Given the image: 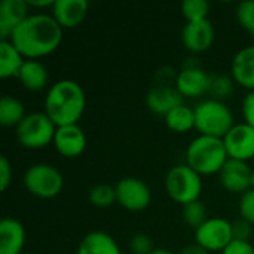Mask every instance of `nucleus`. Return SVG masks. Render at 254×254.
<instances>
[{"label":"nucleus","mask_w":254,"mask_h":254,"mask_svg":"<svg viewBox=\"0 0 254 254\" xmlns=\"http://www.w3.org/2000/svg\"><path fill=\"white\" fill-rule=\"evenodd\" d=\"M231 76L249 92L254 91V45L241 48L232 58Z\"/></svg>","instance_id":"19"},{"label":"nucleus","mask_w":254,"mask_h":254,"mask_svg":"<svg viewBox=\"0 0 254 254\" xmlns=\"http://www.w3.org/2000/svg\"><path fill=\"white\" fill-rule=\"evenodd\" d=\"M241 110H243L244 122L254 128V91H250L246 94V97L243 98Z\"/></svg>","instance_id":"34"},{"label":"nucleus","mask_w":254,"mask_h":254,"mask_svg":"<svg viewBox=\"0 0 254 254\" xmlns=\"http://www.w3.org/2000/svg\"><path fill=\"white\" fill-rule=\"evenodd\" d=\"M150 254H174L171 250H167V249H155Z\"/></svg>","instance_id":"38"},{"label":"nucleus","mask_w":254,"mask_h":254,"mask_svg":"<svg viewBox=\"0 0 254 254\" xmlns=\"http://www.w3.org/2000/svg\"><path fill=\"white\" fill-rule=\"evenodd\" d=\"M202 176L188 164H180L168 170L165 176V190L168 196L182 207L198 201L202 193Z\"/></svg>","instance_id":"5"},{"label":"nucleus","mask_w":254,"mask_h":254,"mask_svg":"<svg viewBox=\"0 0 254 254\" xmlns=\"http://www.w3.org/2000/svg\"><path fill=\"white\" fill-rule=\"evenodd\" d=\"M164 119L171 131L177 134H186L195 128V109L183 103L173 109Z\"/></svg>","instance_id":"23"},{"label":"nucleus","mask_w":254,"mask_h":254,"mask_svg":"<svg viewBox=\"0 0 254 254\" xmlns=\"http://www.w3.org/2000/svg\"><path fill=\"white\" fill-rule=\"evenodd\" d=\"M211 83V74H208L202 67H185L177 73L174 86L183 97L199 98L208 94Z\"/></svg>","instance_id":"13"},{"label":"nucleus","mask_w":254,"mask_h":254,"mask_svg":"<svg viewBox=\"0 0 254 254\" xmlns=\"http://www.w3.org/2000/svg\"><path fill=\"white\" fill-rule=\"evenodd\" d=\"M253 234V225L244 219H237L232 222V235L235 241H250Z\"/></svg>","instance_id":"32"},{"label":"nucleus","mask_w":254,"mask_h":254,"mask_svg":"<svg viewBox=\"0 0 254 254\" xmlns=\"http://www.w3.org/2000/svg\"><path fill=\"white\" fill-rule=\"evenodd\" d=\"M229 159L249 162L254 158V128L246 122L235 124L223 138Z\"/></svg>","instance_id":"10"},{"label":"nucleus","mask_w":254,"mask_h":254,"mask_svg":"<svg viewBox=\"0 0 254 254\" xmlns=\"http://www.w3.org/2000/svg\"><path fill=\"white\" fill-rule=\"evenodd\" d=\"M64 179L58 168L51 164L39 162L27 168L24 174L25 189L36 198L52 199L63 190Z\"/></svg>","instance_id":"7"},{"label":"nucleus","mask_w":254,"mask_h":254,"mask_svg":"<svg viewBox=\"0 0 254 254\" xmlns=\"http://www.w3.org/2000/svg\"><path fill=\"white\" fill-rule=\"evenodd\" d=\"M228 159L222 138L198 135L186 149V164L201 176L219 174Z\"/></svg>","instance_id":"3"},{"label":"nucleus","mask_w":254,"mask_h":254,"mask_svg":"<svg viewBox=\"0 0 254 254\" xmlns=\"http://www.w3.org/2000/svg\"><path fill=\"white\" fill-rule=\"evenodd\" d=\"M25 60H39L57 51L63 40V28L52 15L31 13L9 39Z\"/></svg>","instance_id":"1"},{"label":"nucleus","mask_w":254,"mask_h":254,"mask_svg":"<svg viewBox=\"0 0 254 254\" xmlns=\"http://www.w3.org/2000/svg\"><path fill=\"white\" fill-rule=\"evenodd\" d=\"M25 228L12 217L0 222V254H24L25 247Z\"/></svg>","instance_id":"18"},{"label":"nucleus","mask_w":254,"mask_h":254,"mask_svg":"<svg viewBox=\"0 0 254 254\" xmlns=\"http://www.w3.org/2000/svg\"><path fill=\"white\" fill-rule=\"evenodd\" d=\"M16 79L25 89L31 92H40L48 86L49 73L39 60H25Z\"/></svg>","instance_id":"21"},{"label":"nucleus","mask_w":254,"mask_h":254,"mask_svg":"<svg viewBox=\"0 0 254 254\" xmlns=\"http://www.w3.org/2000/svg\"><path fill=\"white\" fill-rule=\"evenodd\" d=\"M220 254H254V247L250 241H232Z\"/></svg>","instance_id":"35"},{"label":"nucleus","mask_w":254,"mask_h":254,"mask_svg":"<svg viewBox=\"0 0 254 254\" xmlns=\"http://www.w3.org/2000/svg\"><path fill=\"white\" fill-rule=\"evenodd\" d=\"M180 9L186 22H196L208 19L210 3L207 0H185Z\"/></svg>","instance_id":"27"},{"label":"nucleus","mask_w":254,"mask_h":254,"mask_svg":"<svg viewBox=\"0 0 254 254\" xmlns=\"http://www.w3.org/2000/svg\"><path fill=\"white\" fill-rule=\"evenodd\" d=\"M76 254H124L115 238L103 231L86 234L79 243Z\"/></svg>","instance_id":"20"},{"label":"nucleus","mask_w":254,"mask_h":254,"mask_svg":"<svg viewBox=\"0 0 254 254\" xmlns=\"http://www.w3.org/2000/svg\"><path fill=\"white\" fill-rule=\"evenodd\" d=\"M86 109L83 88L71 79L55 82L45 97V113L57 127L77 125Z\"/></svg>","instance_id":"2"},{"label":"nucleus","mask_w":254,"mask_h":254,"mask_svg":"<svg viewBox=\"0 0 254 254\" xmlns=\"http://www.w3.org/2000/svg\"><path fill=\"white\" fill-rule=\"evenodd\" d=\"M235 15L240 25L254 37V0H246L238 3Z\"/></svg>","instance_id":"29"},{"label":"nucleus","mask_w":254,"mask_h":254,"mask_svg":"<svg viewBox=\"0 0 254 254\" xmlns=\"http://www.w3.org/2000/svg\"><path fill=\"white\" fill-rule=\"evenodd\" d=\"M182 216H183V222H185L189 228H192V229H195V231H196L199 226H202V225L210 219V217H208L207 207L204 205V202H202L201 199L183 205Z\"/></svg>","instance_id":"25"},{"label":"nucleus","mask_w":254,"mask_h":254,"mask_svg":"<svg viewBox=\"0 0 254 254\" xmlns=\"http://www.w3.org/2000/svg\"><path fill=\"white\" fill-rule=\"evenodd\" d=\"M216 39V30L210 19H202L196 22H186L182 30L183 46L190 54L207 52Z\"/></svg>","instance_id":"11"},{"label":"nucleus","mask_w":254,"mask_h":254,"mask_svg":"<svg viewBox=\"0 0 254 254\" xmlns=\"http://www.w3.org/2000/svg\"><path fill=\"white\" fill-rule=\"evenodd\" d=\"M27 0H3L0 3V40H9L15 30L31 15Z\"/></svg>","instance_id":"15"},{"label":"nucleus","mask_w":254,"mask_h":254,"mask_svg":"<svg viewBox=\"0 0 254 254\" xmlns=\"http://www.w3.org/2000/svg\"><path fill=\"white\" fill-rule=\"evenodd\" d=\"M252 174L253 170L247 162L228 159L219 173V180L228 192L243 195L252 189Z\"/></svg>","instance_id":"12"},{"label":"nucleus","mask_w":254,"mask_h":254,"mask_svg":"<svg viewBox=\"0 0 254 254\" xmlns=\"http://www.w3.org/2000/svg\"><path fill=\"white\" fill-rule=\"evenodd\" d=\"M57 125L45 112L28 113L16 127V140L25 149H43L54 141Z\"/></svg>","instance_id":"6"},{"label":"nucleus","mask_w":254,"mask_h":254,"mask_svg":"<svg viewBox=\"0 0 254 254\" xmlns=\"http://www.w3.org/2000/svg\"><path fill=\"white\" fill-rule=\"evenodd\" d=\"M12 177H13V171H12L10 161L6 156H1L0 158V188L3 192L12 183Z\"/></svg>","instance_id":"33"},{"label":"nucleus","mask_w":254,"mask_h":254,"mask_svg":"<svg viewBox=\"0 0 254 254\" xmlns=\"http://www.w3.org/2000/svg\"><path fill=\"white\" fill-rule=\"evenodd\" d=\"M195 241L207 252H223L232 241V222L213 217L195 231Z\"/></svg>","instance_id":"9"},{"label":"nucleus","mask_w":254,"mask_h":254,"mask_svg":"<svg viewBox=\"0 0 254 254\" xmlns=\"http://www.w3.org/2000/svg\"><path fill=\"white\" fill-rule=\"evenodd\" d=\"M115 189L116 202L128 211H143L152 202V190L141 179L124 177L116 183Z\"/></svg>","instance_id":"8"},{"label":"nucleus","mask_w":254,"mask_h":254,"mask_svg":"<svg viewBox=\"0 0 254 254\" xmlns=\"http://www.w3.org/2000/svg\"><path fill=\"white\" fill-rule=\"evenodd\" d=\"M25 57L10 40H0V77L10 79L18 77Z\"/></svg>","instance_id":"22"},{"label":"nucleus","mask_w":254,"mask_h":254,"mask_svg":"<svg viewBox=\"0 0 254 254\" xmlns=\"http://www.w3.org/2000/svg\"><path fill=\"white\" fill-rule=\"evenodd\" d=\"M24 254H37V253H24Z\"/></svg>","instance_id":"40"},{"label":"nucleus","mask_w":254,"mask_h":254,"mask_svg":"<svg viewBox=\"0 0 254 254\" xmlns=\"http://www.w3.org/2000/svg\"><path fill=\"white\" fill-rule=\"evenodd\" d=\"M252 189L254 190V170H253V174H252Z\"/></svg>","instance_id":"39"},{"label":"nucleus","mask_w":254,"mask_h":254,"mask_svg":"<svg viewBox=\"0 0 254 254\" xmlns=\"http://www.w3.org/2000/svg\"><path fill=\"white\" fill-rule=\"evenodd\" d=\"M28 113L25 112V106L21 100L4 95L0 100V124L3 127H18Z\"/></svg>","instance_id":"24"},{"label":"nucleus","mask_w":254,"mask_h":254,"mask_svg":"<svg viewBox=\"0 0 254 254\" xmlns=\"http://www.w3.org/2000/svg\"><path fill=\"white\" fill-rule=\"evenodd\" d=\"M129 250L132 254H150L155 250V246L149 235L135 234L129 240Z\"/></svg>","instance_id":"30"},{"label":"nucleus","mask_w":254,"mask_h":254,"mask_svg":"<svg viewBox=\"0 0 254 254\" xmlns=\"http://www.w3.org/2000/svg\"><path fill=\"white\" fill-rule=\"evenodd\" d=\"M240 214L241 219L247 220L250 225L254 226V190L250 189L246 193L241 195L240 199Z\"/></svg>","instance_id":"31"},{"label":"nucleus","mask_w":254,"mask_h":254,"mask_svg":"<svg viewBox=\"0 0 254 254\" xmlns=\"http://www.w3.org/2000/svg\"><path fill=\"white\" fill-rule=\"evenodd\" d=\"M234 125V115L225 101L208 98L195 107V129L199 135L223 140Z\"/></svg>","instance_id":"4"},{"label":"nucleus","mask_w":254,"mask_h":254,"mask_svg":"<svg viewBox=\"0 0 254 254\" xmlns=\"http://www.w3.org/2000/svg\"><path fill=\"white\" fill-rule=\"evenodd\" d=\"M30 7L31 9H48V7H52L54 6V1L52 0H36V1H28Z\"/></svg>","instance_id":"37"},{"label":"nucleus","mask_w":254,"mask_h":254,"mask_svg":"<svg viewBox=\"0 0 254 254\" xmlns=\"http://www.w3.org/2000/svg\"><path fill=\"white\" fill-rule=\"evenodd\" d=\"M89 202L94 207H98V208L112 207L116 202V189H115V186H110V185H106V183L95 185L89 190Z\"/></svg>","instance_id":"26"},{"label":"nucleus","mask_w":254,"mask_h":254,"mask_svg":"<svg viewBox=\"0 0 254 254\" xmlns=\"http://www.w3.org/2000/svg\"><path fill=\"white\" fill-rule=\"evenodd\" d=\"M234 85H235V80L232 79V76L214 74V76H211L208 94L211 95V98L223 101L225 98L231 97V94L234 92Z\"/></svg>","instance_id":"28"},{"label":"nucleus","mask_w":254,"mask_h":254,"mask_svg":"<svg viewBox=\"0 0 254 254\" xmlns=\"http://www.w3.org/2000/svg\"><path fill=\"white\" fill-rule=\"evenodd\" d=\"M183 98L185 97L179 92V89L176 86L156 85L147 92L146 104L150 112L165 118L173 109L183 104Z\"/></svg>","instance_id":"17"},{"label":"nucleus","mask_w":254,"mask_h":254,"mask_svg":"<svg viewBox=\"0 0 254 254\" xmlns=\"http://www.w3.org/2000/svg\"><path fill=\"white\" fill-rule=\"evenodd\" d=\"M52 146L64 158H77L86 149V135L79 125L57 127Z\"/></svg>","instance_id":"14"},{"label":"nucleus","mask_w":254,"mask_h":254,"mask_svg":"<svg viewBox=\"0 0 254 254\" xmlns=\"http://www.w3.org/2000/svg\"><path fill=\"white\" fill-rule=\"evenodd\" d=\"M179 254H210V252H207L204 247H201L199 244H190V246H186V247H183Z\"/></svg>","instance_id":"36"},{"label":"nucleus","mask_w":254,"mask_h":254,"mask_svg":"<svg viewBox=\"0 0 254 254\" xmlns=\"http://www.w3.org/2000/svg\"><path fill=\"white\" fill-rule=\"evenodd\" d=\"M89 12L86 0H54L51 15L64 28H76L83 24Z\"/></svg>","instance_id":"16"}]
</instances>
